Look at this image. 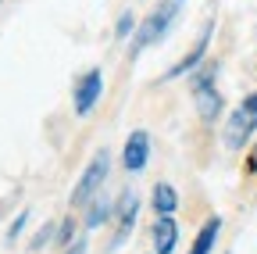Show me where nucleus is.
Segmentation results:
<instances>
[{
    "instance_id": "obj_1",
    "label": "nucleus",
    "mask_w": 257,
    "mask_h": 254,
    "mask_svg": "<svg viewBox=\"0 0 257 254\" xmlns=\"http://www.w3.org/2000/svg\"><path fill=\"white\" fill-rule=\"evenodd\" d=\"M182 4H186V0H161V4L140 22V29H136V36H133V47H128V54L136 57V54H143L147 47H154V43L172 29V22L179 18Z\"/></svg>"
},
{
    "instance_id": "obj_2",
    "label": "nucleus",
    "mask_w": 257,
    "mask_h": 254,
    "mask_svg": "<svg viewBox=\"0 0 257 254\" xmlns=\"http://www.w3.org/2000/svg\"><path fill=\"white\" fill-rule=\"evenodd\" d=\"M253 133H257V90L250 93V97H243L239 108L229 115V122H225V147L239 150V147L250 143Z\"/></svg>"
},
{
    "instance_id": "obj_3",
    "label": "nucleus",
    "mask_w": 257,
    "mask_h": 254,
    "mask_svg": "<svg viewBox=\"0 0 257 254\" xmlns=\"http://www.w3.org/2000/svg\"><path fill=\"white\" fill-rule=\"evenodd\" d=\"M107 172H111V154H107V150H96V154L89 157V165L82 168L75 190H72V208H86L96 194H100Z\"/></svg>"
},
{
    "instance_id": "obj_4",
    "label": "nucleus",
    "mask_w": 257,
    "mask_h": 254,
    "mask_svg": "<svg viewBox=\"0 0 257 254\" xmlns=\"http://www.w3.org/2000/svg\"><path fill=\"white\" fill-rule=\"evenodd\" d=\"M193 104H197V111L207 125L221 115V93L214 86V65L204 72H193Z\"/></svg>"
},
{
    "instance_id": "obj_5",
    "label": "nucleus",
    "mask_w": 257,
    "mask_h": 254,
    "mask_svg": "<svg viewBox=\"0 0 257 254\" xmlns=\"http://www.w3.org/2000/svg\"><path fill=\"white\" fill-rule=\"evenodd\" d=\"M136 215H140V197H136V190H125V194L118 197V204H114V218H118V229H114V240H111V250H118L125 240H128V233H133V226H136Z\"/></svg>"
},
{
    "instance_id": "obj_6",
    "label": "nucleus",
    "mask_w": 257,
    "mask_h": 254,
    "mask_svg": "<svg viewBox=\"0 0 257 254\" xmlns=\"http://www.w3.org/2000/svg\"><path fill=\"white\" fill-rule=\"evenodd\" d=\"M100 93H104L100 68H89L86 75H79V82H75V115H89L96 108V101H100Z\"/></svg>"
},
{
    "instance_id": "obj_7",
    "label": "nucleus",
    "mask_w": 257,
    "mask_h": 254,
    "mask_svg": "<svg viewBox=\"0 0 257 254\" xmlns=\"http://www.w3.org/2000/svg\"><path fill=\"white\" fill-rule=\"evenodd\" d=\"M211 33H214V22L204 25V33L197 36V47H193V50L179 61V65H172V68L165 72V79H179V75H186V72H197L200 61H204V54H207V47H211Z\"/></svg>"
},
{
    "instance_id": "obj_8",
    "label": "nucleus",
    "mask_w": 257,
    "mask_h": 254,
    "mask_svg": "<svg viewBox=\"0 0 257 254\" xmlns=\"http://www.w3.org/2000/svg\"><path fill=\"white\" fill-rule=\"evenodd\" d=\"M147 157H150V136H147V129H136L133 136L125 140L121 161H125L128 172H143V168H147Z\"/></svg>"
},
{
    "instance_id": "obj_9",
    "label": "nucleus",
    "mask_w": 257,
    "mask_h": 254,
    "mask_svg": "<svg viewBox=\"0 0 257 254\" xmlns=\"http://www.w3.org/2000/svg\"><path fill=\"white\" fill-rule=\"evenodd\" d=\"M179 243V226H175V218L165 215V218H157L154 222V254H172Z\"/></svg>"
},
{
    "instance_id": "obj_10",
    "label": "nucleus",
    "mask_w": 257,
    "mask_h": 254,
    "mask_svg": "<svg viewBox=\"0 0 257 254\" xmlns=\"http://www.w3.org/2000/svg\"><path fill=\"white\" fill-rule=\"evenodd\" d=\"M218 233H221V218H218V215H211L204 226H200V233H197V240H193L189 254H211V247H214Z\"/></svg>"
},
{
    "instance_id": "obj_11",
    "label": "nucleus",
    "mask_w": 257,
    "mask_h": 254,
    "mask_svg": "<svg viewBox=\"0 0 257 254\" xmlns=\"http://www.w3.org/2000/svg\"><path fill=\"white\" fill-rule=\"evenodd\" d=\"M86 208H89V211H86V226H89V229L104 226V222L114 215V201H111V197H104V194H96Z\"/></svg>"
},
{
    "instance_id": "obj_12",
    "label": "nucleus",
    "mask_w": 257,
    "mask_h": 254,
    "mask_svg": "<svg viewBox=\"0 0 257 254\" xmlns=\"http://www.w3.org/2000/svg\"><path fill=\"white\" fill-rule=\"evenodd\" d=\"M175 208H179V194H175V186H172V183H157V186H154V211H157V218L172 215Z\"/></svg>"
},
{
    "instance_id": "obj_13",
    "label": "nucleus",
    "mask_w": 257,
    "mask_h": 254,
    "mask_svg": "<svg viewBox=\"0 0 257 254\" xmlns=\"http://www.w3.org/2000/svg\"><path fill=\"white\" fill-rule=\"evenodd\" d=\"M57 233H61V236H57V243L72 247V243H75V222H72V218H64L61 226H57Z\"/></svg>"
},
{
    "instance_id": "obj_14",
    "label": "nucleus",
    "mask_w": 257,
    "mask_h": 254,
    "mask_svg": "<svg viewBox=\"0 0 257 254\" xmlns=\"http://www.w3.org/2000/svg\"><path fill=\"white\" fill-rule=\"evenodd\" d=\"M114 33H118V40H125L128 33H133V11H121V15H118V25H114Z\"/></svg>"
},
{
    "instance_id": "obj_15",
    "label": "nucleus",
    "mask_w": 257,
    "mask_h": 254,
    "mask_svg": "<svg viewBox=\"0 0 257 254\" xmlns=\"http://www.w3.org/2000/svg\"><path fill=\"white\" fill-rule=\"evenodd\" d=\"M50 236H54V226H43V229H40V236L32 240V250H36V247H43V243H47Z\"/></svg>"
},
{
    "instance_id": "obj_16",
    "label": "nucleus",
    "mask_w": 257,
    "mask_h": 254,
    "mask_svg": "<svg viewBox=\"0 0 257 254\" xmlns=\"http://www.w3.org/2000/svg\"><path fill=\"white\" fill-rule=\"evenodd\" d=\"M22 226H25V211H22V215H18V218H15V222H11V229H8V236H11V240H15V236H18V233H22Z\"/></svg>"
},
{
    "instance_id": "obj_17",
    "label": "nucleus",
    "mask_w": 257,
    "mask_h": 254,
    "mask_svg": "<svg viewBox=\"0 0 257 254\" xmlns=\"http://www.w3.org/2000/svg\"><path fill=\"white\" fill-rule=\"evenodd\" d=\"M82 250H86V236H79V240L68 247V254H82Z\"/></svg>"
}]
</instances>
